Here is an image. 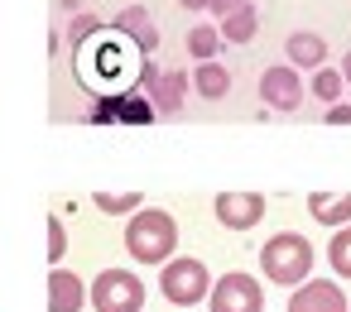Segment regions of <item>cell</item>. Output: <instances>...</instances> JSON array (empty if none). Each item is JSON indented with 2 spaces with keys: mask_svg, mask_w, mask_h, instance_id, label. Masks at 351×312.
<instances>
[{
  "mask_svg": "<svg viewBox=\"0 0 351 312\" xmlns=\"http://www.w3.org/2000/svg\"><path fill=\"white\" fill-rule=\"evenodd\" d=\"M125 250L135 264H164L178 250V221L164 207H140L125 221Z\"/></svg>",
  "mask_w": 351,
  "mask_h": 312,
  "instance_id": "cell-1",
  "label": "cell"
},
{
  "mask_svg": "<svg viewBox=\"0 0 351 312\" xmlns=\"http://www.w3.org/2000/svg\"><path fill=\"white\" fill-rule=\"evenodd\" d=\"M313 240L298 235V231H279L260 245V274L279 288H298L308 274H313Z\"/></svg>",
  "mask_w": 351,
  "mask_h": 312,
  "instance_id": "cell-2",
  "label": "cell"
},
{
  "mask_svg": "<svg viewBox=\"0 0 351 312\" xmlns=\"http://www.w3.org/2000/svg\"><path fill=\"white\" fill-rule=\"evenodd\" d=\"M159 269H164V274H159V293H164L173 307H197V302H207V293H212V269H207L202 259L173 255V259H164Z\"/></svg>",
  "mask_w": 351,
  "mask_h": 312,
  "instance_id": "cell-3",
  "label": "cell"
},
{
  "mask_svg": "<svg viewBox=\"0 0 351 312\" xmlns=\"http://www.w3.org/2000/svg\"><path fill=\"white\" fill-rule=\"evenodd\" d=\"M87 302L97 312H145V278L130 269H101L87 288Z\"/></svg>",
  "mask_w": 351,
  "mask_h": 312,
  "instance_id": "cell-4",
  "label": "cell"
},
{
  "mask_svg": "<svg viewBox=\"0 0 351 312\" xmlns=\"http://www.w3.org/2000/svg\"><path fill=\"white\" fill-rule=\"evenodd\" d=\"M207 302H212V312H265V288H260L255 274L231 269V274H221L212 283Z\"/></svg>",
  "mask_w": 351,
  "mask_h": 312,
  "instance_id": "cell-5",
  "label": "cell"
},
{
  "mask_svg": "<svg viewBox=\"0 0 351 312\" xmlns=\"http://www.w3.org/2000/svg\"><path fill=\"white\" fill-rule=\"evenodd\" d=\"M303 96H308V87H303V77H298V68H289V63H279V68H265L260 73V101L269 106V111H298L303 106Z\"/></svg>",
  "mask_w": 351,
  "mask_h": 312,
  "instance_id": "cell-6",
  "label": "cell"
},
{
  "mask_svg": "<svg viewBox=\"0 0 351 312\" xmlns=\"http://www.w3.org/2000/svg\"><path fill=\"white\" fill-rule=\"evenodd\" d=\"M289 312H351L341 283L332 278H303L293 293H289Z\"/></svg>",
  "mask_w": 351,
  "mask_h": 312,
  "instance_id": "cell-7",
  "label": "cell"
},
{
  "mask_svg": "<svg viewBox=\"0 0 351 312\" xmlns=\"http://www.w3.org/2000/svg\"><path fill=\"white\" fill-rule=\"evenodd\" d=\"M212 211H217V221L226 231H250V226L265 221V197L260 192H221L212 202Z\"/></svg>",
  "mask_w": 351,
  "mask_h": 312,
  "instance_id": "cell-8",
  "label": "cell"
},
{
  "mask_svg": "<svg viewBox=\"0 0 351 312\" xmlns=\"http://www.w3.org/2000/svg\"><path fill=\"white\" fill-rule=\"evenodd\" d=\"M82 302H87V283L73 269L53 264L49 269V312H82Z\"/></svg>",
  "mask_w": 351,
  "mask_h": 312,
  "instance_id": "cell-9",
  "label": "cell"
},
{
  "mask_svg": "<svg viewBox=\"0 0 351 312\" xmlns=\"http://www.w3.org/2000/svg\"><path fill=\"white\" fill-rule=\"evenodd\" d=\"M149 92V106H154V116H178L183 111V96H188V73H154V82L145 87Z\"/></svg>",
  "mask_w": 351,
  "mask_h": 312,
  "instance_id": "cell-10",
  "label": "cell"
},
{
  "mask_svg": "<svg viewBox=\"0 0 351 312\" xmlns=\"http://www.w3.org/2000/svg\"><path fill=\"white\" fill-rule=\"evenodd\" d=\"M116 34L135 39L140 53H154V49H159V29H154V20H149L145 5H125V10L116 15Z\"/></svg>",
  "mask_w": 351,
  "mask_h": 312,
  "instance_id": "cell-11",
  "label": "cell"
},
{
  "mask_svg": "<svg viewBox=\"0 0 351 312\" xmlns=\"http://www.w3.org/2000/svg\"><path fill=\"white\" fill-rule=\"evenodd\" d=\"M308 216L327 231L337 226H351V192H313L308 197Z\"/></svg>",
  "mask_w": 351,
  "mask_h": 312,
  "instance_id": "cell-12",
  "label": "cell"
},
{
  "mask_svg": "<svg viewBox=\"0 0 351 312\" xmlns=\"http://www.w3.org/2000/svg\"><path fill=\"white\" fill-rule=\"evenodd\" d=\"M289 68H322L327 63V39L322 34H313V29H298V34H289Z\"/></svg>",
  "mask_w": 351,
  "mask_h": 312,
  "instance_id": "cell-13",
  "label": "cell"
},
{
  "mask_svg": "<svg viewBox=\"0 0 351 312\" xmlns=\"http://www.w3.org/2000/svg\"><path fill=\"white\" fill-rule=\"evenodd\" d=\"M217 34H221V44H250V39L260 34V10L245 0V5H236L231 15H221Z\"/></svg>",
  "mask_w": 351,
  "mask_h": 312,
  "instance_id": "cell-14",
  "label": "cell"
},
{
  "mask_svg": "<svg viewBox=\"0 0 351 312\" xmlns=\"http://www.w3.org/2000/svg\"><path fill=\"white\" fill-rule=\"evenodd\" d=\"M188 87H197V96H207V101H221L231 92V73L221 63H197V73L188 77Z\"/></svg>",
  "mask_w": 351,
  "mask_h": 312,
  "instance_id": "cell-15",
  "label": "cell"
},
{
  "mask_svg": "<svg viewBox=\"0 0 351 312\" xmlns=\"http://www.w3.org/2000/svg\"><path fill=\"white\" fill-rule=\"evenodd\" d=\"M221 49H226V44H221L217 25H193V29H188V53H193L197 63H217Z\"/></svg>",
  "mask_w": 351,
  "mask_h": 312,
  "instance_id": "cell-16",
  "label": "cell"
},
{
  "mask_svg": "<svg viewBox=\"0 0 351 312\" xmlns=\"http://www.w3.org/2000/svg\"><path fill=\"white\" fill-rule=\"evenodd\" d=\"M308 92L322 101V106H332V101H341V92H346V82H341V73L337 68H313V82H308Z\"/></svg>",
  "mask_w": 351,
  "mask_h": 312,
  "instance_id": "cell-17",
  "label": "cell"
},
{
  "mask_svg": "<svg viewBox=\"0 0 351 312\" xmlns=\"http://www.w3.org/2000/svg\"><path fill=\"white\" fill-rule=\"evenodd\" d=\"M92 202H97V211H106V216H135V211L145 207L140 192H97Z\"/></svg>",
  "mask_w": 351,
  "mask_h": 312,
  "instance_id": "cell-18",
  "label": "cell"
},
{
  "mask_svg": "<svg viewBox=\"0 0 351 312\" xmlns=\"http://www.w3.org/2000/svg\"><path fill=\"white\" fill-rule=\"evenodd\" d=\"M327 264H332V274L351 278V226H337V235L327 240Z\"/></svg>",
  "mask_w": 351,
  "mask_h": 312,
  "instance_id": "cell-19",
  "label": "cell"
},
{
  "mask_svg": "<svg viewBox=\"0 0 351 312\" xmlns=\"http://www.w3.org/2000/svg\"><path fill=\"white\" fill-rule=\"evenodd\" d=\"M44 231H49V264H63V255H68V231H63V221L49 216Z\"/></svg>",
  "mask_w": 351,
  "mask_h": 312,
  "instance_id": "cell-20",
  "label": "cell"
},
{
  "mask_svg": "<svg viewBox=\"0 0 351 312\" xmlns=\"http://www.w3.org/2000/svg\"><path fill=\"white\" fill-rule=\"evenodd\" d=\"M92 34H101V20H97V15H77V20H73V29H68V39H73V44H87Z\"/></svg>",
  "mask_w": 351,
  "mask_h": 312,
  "instance_id": "cell-21",
  "label": "cell"
},
{
  "mask_svg": "<svg viewBox=\"0 0 351 312\" xmlns=\"http://www.w3.org/2000/svg\"><path fill=\"white\" fill-rule=\"evenodd\" d=\"M327 125H351V101H332L327 106Z\"/></svg>",
  "mask_w": 351,
  "mask_h": 312,
  "instance_id": "cell-22",
  "label": "cell"
},
{
  "mask_svg": "<svg viewBox=\"0 0 351 312\" xmlns=\"http://www.w3.org/2000/svg\"><path fill=\"white\" fill-rule=\"evenodd\" d=\"M236 5H245V0H207V10H212L217 20H221V15H231Z\"/></svg>",
  "mask_w": 351,
  "mask_h": 312,
  "instance_id": "cell-23",
  "label": "cell"
},
{
  "mask_svg": "<svg viewBox=\"0 0 351 312\" xmlns=\"http://www.w3.org/2000/svg\"><path fill=\"white\" fill-rule=\"evenodd\" d=\"M337 73H341V82H346V87H351V53H346V58H341V68H337Z\"/></svg>",
  "mask_w": 351,
  "mask_h": 312,
  "instance_id": "cell-24",
  "label": "cell"
},
{
  "mask_svg": "<svg viewBox=\"0 0 351 312\" xmlns=\"http://www.w3.org/2000/svg\"><path fill=\"white\" fill-rule=\"evenodd\" d=\"M183 10H207V0H178Z\"/></svg>",
  "mask_w": 351,
  "mask_h": 312,
  "instance_id": "cell-25",
  "label": "cell"
},
{
  "mask_svg": "<svg viewBox=\"0 0 351 312\" xmlns=\"http://www.w3.org/2000/svg\"><path fill=\"white\" fill-rule=\"evenodd\" d=\"M58 5H63V10H77V5H82V0H58Z\"/></svg>",
  "mask_w": 351,
  "mask_h": 312,
  "instance_id": "cell-26",
  "label": "cell"
}]
</instances>
